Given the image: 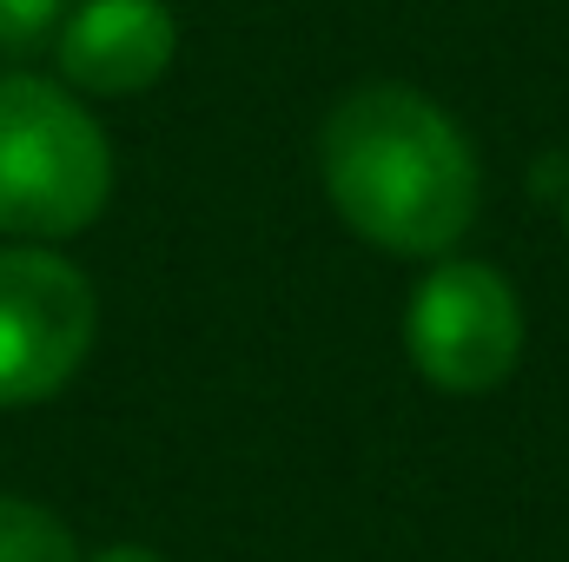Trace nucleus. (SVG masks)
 Returning <instances> with one entry per match:
<instances>
[{
	"label": "nucleus",
	"mask_w": 569,
	"mask_h": 562,
	"mask_svg": "<svg viewBox=\"0 0 569 562\" xmlns=\"http://www.w3.org/2000/svg\"><path fill=\"white\" fill-rule=\"evenodd\" d=\"M100 331V298L80 265L47 245L0 252V411L73 384Z\"/></svg>",
	"instance_id": "4"
},
{
	"label": "nucleus",
	"mask_w": 569,
	"mask_h": 562,
	"mask_svg": "<svg viewBox=\"0 0 569 562\" xmlns=\"http://www.w3.org/2000/svg\"><path fill=\"white\" fill-rule=\"evenodd\" d=\"M0 562H80V550L53 510L27 496H0Z\"/></svg>",
	"instance_id": "6"
},
{
	"label": "nucleus",
	"mask_w": 569,
	"mask_h": 562,
	"mask_svg": "<svg viewBox=\"0 0 569 562\" xmlns=\"http://www.w3.org/2000/svg\"><path fill=\"white\" fill-rule=\"evenodd\" d=\"M179 53V20L166 0H80L60 20V73L80 93H146Z\"/></svg>",
	"instance_id": "5"
},
{
	"label": "nucleus",
	"mask_w": 569,
	"mask_h": 562,
	"mask_svg": "<svg viewBox=\"0 0 569 562\" xmlns=\"http://www.w3.org/2000/svg\"><path fill=\"white\" fill-rule=\"evenodd\" d=\"M113 199V145L53 80L0 73V232L73 239Z\"/></svg>",
	"instance_id": "2"
},
{
	"label": "nucleus",
	"mask_w": 569,
	"mask_h": 562,
	"mask_svg": "<svg viewBox=\"0 0 569 562\" xmlns=\"http://www.w3.org/2000/svg\"><path fill=\"white\" fill-rule=\"evenodd\" d=\"M405 351L425 384L450 398H483L523 358V298L497 265L443 252L405 304Z\"/></svg>",
	"instance_id": "3"
},
{
	"label": "nucleus",
	"mask_w": 569,
	"mask_h": 562,
	"mask_svg": "<svg viewBox=\"0 0 569 562\" xmlns=\"http://www.w3.org/2000/svg\"><path fill=\"white\" fill-rule=\"evenodd\" d=\"M563 225H569V205H563Z\"/></svg>",
	"instance_id": "9"
},
{
	"label": "nucleus",
	"mask_w": 569,
	"mask_h": 562,
	"mask_svg": "<svg viewBox=\"0 0 569 562\" xmlns=\"http://www.w3.org/2000/svg\"><path fill=\"white\" fill-rule=\"evenodd\" d=\"M93 562H166V556H152V550H140V543H120V550H100Z\"/></svg>",
	"instance_id": "8"
},
{
	"label": "nucleus",
	"mask_w": 569,
	"mask_h": 562,
	"mask_svg": "<svg viewBox=\"0 0 569 562\" xmlns=\"http://www.w3.org/2000/svg\"><path fill=\"white\" fill-rule=\"evenodd\" d=\"M67 0H0V53H33L47 33H60Z\"/></svg>",
	"instance_id": "7"
},
{
	"label": "nucleus",
	"mask_w": 569,
	"mask_h": 562,
	"mask_svg": "<svg viewBox=\"0 0 569 562\" xmlns=\"http://www.w3.org/2000/svg\"><path fill=\"white\" fill-rule=\"evenodd\" d=\"M318 172L338 219L398 259H443L477 219V152L457 120L398 80L358 87L318 133Z\"/></svg>",
	"instance_id": "1"
}]
</instances>
